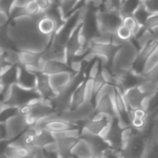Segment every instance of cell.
<instances>
[{"label": "cell", "instance_id": "6da1fadb", "mask_svg": "<svg viewBox=\"0 0 158 158\" xmlns=\"http://www.w3.org/2000/svg\"><path fill=\"white\" fill-rule=\"evenodd\" d=\"M139 48L132 40L126 41L116 52L110 64V69L115 77L121 78L130 73L138 58Z\"/></svg>", "mask_w": 158, "mask_h": 158}, {"label": "cell", "instance_id": "7a4b0ae2", "mask_svg": "<svg viewBox=\"0 0 158 158\" xmlns=\"http://www.w3.org/2000/svg\"><path fill=\"white\" fill-rule=\"evenodd\" d=\"M95 113H96V109H95L94 103L84 101L78 107L62 114L60 118L73 123H78L80 121L87 122L94 117Z\"/></svg>", "mask_w": 158, "mask_h": 158}, {"label": "cell", "instance_id": "3957f363", "mask_svg": "<svg viewBox=\"0 0 158 158\" xmlns=\"http://www.w3.org/2000/svg\"><path fill=\"white\" fill-rule=\"evenodd\" d=\"M6 130V136L5 142H11L20 136L28 128L29 125L26 121V117L19 112L14 117L10 118L4 122Z\"/></svg>", "mask_w": 158, "mask_h": 158}, {"label": "cell", "instance_id": "277c9868", "mask_svg": "<svg viewBox=\"0 0 158 158\" xmlns=\"http://www.w3.org/2000/svg\"><path fill=\"white\" fill-rule=\"evenodd\" d=\"M74 74L75 73H73L72 71H63L49 76L50 85L53 91L56 93V94L61 93L66 88V86L69 83V81L73 78Z\"/></svg>", "mask_w": 158, "mask_h": 158}, {"label": "cell", "instance_id": "5b68a950", "mask_svg": "<svg viewBox=\"0 0 158 158\" xmlns=\"http://www.w3.org/2000/svg\"><path fill=\"white\" fill-rule=\"evenodd\" d=\"M125 101L130 108V110H135L142 107L143 101L146 95H144L138 89L137 86L131 87L123 92Z\"/></svg>", "mask_w": 158, "mask_h": 158}, {"label": "cell", "instance_id": "8992f818", "mask_svg": "<svg viewBox=\"0 0 158 158\" xmlns=\"http://www.w3.org/2000/svg\"><path fill=\"white\" fill-rule=\"evenodd\" d=\"M62 23H59L56 19L50 17L49 15H46L44 12V15L40 18L38 20V30L40 32L44 35H54L56 29L61 25Z\"/></svg>", "mask_w": 158, "mask_h": 158}, {"label": "cell", "instance_id": "52a82bcc", "mask_svg": "<svg viewBox=\"0 0 158 158\" xmlns=\"http://www.w3.org/2000/svg\"><path fill=\"white\" fill-rule=\"evenodd\" d=\"M70 156L75 158H95L91 145L83 138L79 139L78 143L70 151Z\"/></svg>", "mask_w": 158, "mask_h": 158}, {"label": "cell", "instance_id": "ba28073f", "mask_svg": "<svg viewBox=\"0 0 158 158\" xmlns=\"http://www.w3.org/2000/svg\"><path fill=\"white\" fill-rule=\"evenodd\" d=\"M80 138H70V137H62L56 139V144L58 147V154L64 155L66 156H70V151L78 143Z\"/></svg>", "mask_w": 158, "mask_h": 158}, {"label": "cell", "instance_id": "9c48e42d", "mask_svg": "<svg viewBox=\"0 0 158 158\" xmlns=\"http://www.w3.org/2000/svg\"><path fill=\"white\" fill-rule=\"evenodd\" d=\"M55 141H56V139H55V137L51 131H49L46 129L40 130L38 134H37V137H36V140H35L33 146L44 148L46 145L54 143Z\"/></svg>", "mask_w": 158, "mask_h": 158}, {"label": "cell", "instance_id": "30bf717a", "mask_svg": "<svg viewBox=\"0 0 158 158\" xmlns=\"http://www.w3.org/2000/svg\"><path fill=\"white\" fill-rule=\"evenodd\" d=\"M63 71H71L69 64H63L55 60H51L46 63L43 73L50 76L52 74H56V73H59Z\"/></svg>", "mask_w": 158, "mask_h": 158}, {"label": "cell", "instance_id": "8fae6325", "mask_svg": "<svg viewBox=\"0 0 158 158\" xmlns=\"http://www.w3.org/2000/svg\"><path fill=\"white\" fill-rule=\"evenodd\" d=\"M135 39H136L138 48H139V50H141L154 41V35H153V32L151 30L144 29L138 36L135 37Z\"/></svg>", "mask_w": 158, "mask_h": 158}, {"label": "cell", "instance_id": "7c38bea8", "mask_svg": "<svg viewBox=\"0 0 158 158\" xmlns=\"http://www.w3.org/2000/svg\"><path fill=\"white\" fill-rule=\"evenodd\" d=\"M19 56H20V65L28 66V65L37 64L41 57V54L30 52V51H19Z\"/></svg>", "mask_w": 158, "mask_h": 158}, {"label": "cell", "instance_id": "4fadbf2b", "mask_svg": "<svg viewBox=\"0 0 158 158\" xmlns=\"http://www.w3.org/2000/svg\"><path fill=\"white\" fill-rule=\"evenodd\" d=\"M149 15H150V13L147 10L146 6H145L143 1L141 2V4L138 6V7L132 13V16L135 18V19L138 21V23L140 25H143V26H144V24H145L148 17H149Z\"/></svg>", "mask_w": 158, "mask_h": 158}, {"label": "cell", "instance_id": "5bb4252c", "mask_svg": "<svg viewBox=\"0 0 158 158\" xmlns=\"http://www.w3.org/2000/svg\"><path fill=\"white\" fill-rule=\"evenodd\" d=\"M85 101L84 97V81L80 84L72 94V109L78 107Z\"/></svg>", "mask_w": 158, "mask_h": 158}, {"label": "cell", "instance_id": "9a60e30c", "mask_svg": "<svg viewBox=\"0 0 158 158\" xmlns=\"http://www.w3.org/2000/svg\"><path fill=\"white\" fill-rule=\"evenodd\" d=\"M94 79L88 78L84 81V97L85 101L94 102Z\"/></svg>", "mask_w": 158, "mask_h": 158}, {"label": "cell", "instance_id": "2e32d148", "mask_svg": "<svg viewBox=\"0 0 158 158\" xmlns=\"http://www.w3.org/2000/svg\"><path fill=\"white\" fill-rule=\"evenodd\" d=\"M90 41H91L94 44L108 45V44H111V42H112V35L96 32V33L91 38Z\"/></svg>", "mask_w": 158, "mask_h": 158}, {"label": "cell", "instance_id": "e0dca14e", "mask_svg": "<svg viewBox=\"0 0 158 158\" xmlns=\"http://www.w3.org/2000/svg\"><path fill=\"white\" fill-rule=\"evenodd\" d=\"M116 34L123 41H130V40H132V38L134 37L133 36V32L127 27H125L124 25H120L117 31H116Z\"/></svg>", "mask_w": 158, "mask_h": 158}, {"label": "cell", "instance_id": "ac0fdd59", "mask_svg": "<svg viewBox=\"0 0 158 158\" xmlns=\"http://www.w3.org/2000/svg\"><path fill=\"white\" fill-rule=\"evenodd\" d=\"M83 64H86L82 58L74 57L69 59V68L73 73H81L83 69Z\"/></svg>", "mask_w": 158, "mask_h": 158}, {"label": "cell", "instance_id": "d6986e66", "mask_svg": "<svg viewBox=\"0 0 158 158\" xmlns=\"http://www.w3.org/2000/svg\"><path fill=\"white\" fill-rule=\"evenodd\" d=\"M100 74L103 77V79L106 81V83H110V84H114L115 83V76L112 73L111 69H108L107 67H102Z\"/></svg>", "mask_w": 158, "mask_h": 158}, {"label": "cell", "instance_id": "ffe728a7", "mask_svg": "<svg viewBox=\"0 0 158 158\" xmlns=\"http://www.w3.org/2000/svg\"><path fill=\"white\" fill-rule=\"evenodd\" d=\"M24 8H25V11L28 15H36L40 12H43V11H41L40 7L37 5V3L35 2V0L30 1L27 4H25Z\"/></svg>", "mask_w": 158, "mask_h": 158}, {"label": "cell", "instance_id": "44dd1931", "mask_svg": "<svg viewBox=\"0 0 158 158\" xmlns=\"http://www.w3.org/2000/svg\"><path fill=\"white\" fill-rule=\"evenodd\" d=\"M122 2H123V0H105L104 7L106 10L119 11Z\"/></svg>", "mask_w": 158, "mask_h": 158}, {"label": "cell", "instance_id": "7402d4cb", "mask_svg": "<svg viewBox=\"0 0 158 158\" xmlns=\"http://www.w3.org/2000/svg\"><path fill=\"white\" fill-rule=\"evenodd\" d=\"M101 68H102V66H101L100 61H99L98 59H96V60L93 63L92 67H91V68H90V69H89L88 78L95 79V78L97 77V75H98V74H100Z\"/></svg>", "mask_w": 158, "mask_h": 158}, {"label": "cell", "instance_id": "603a6c76", "mask_svg": "<svg viewBox=\"0 0 158 158\" xmlns=\"http://www.w3.org/2000/svg\"><path fill=\"white\" fill-rule=\"evenodd\" d=\"M156 25H158V13L150 14L147 20H146V22H145V24H144L145 29L151 30L152 28H154Z\"/></svg>", "mask_w": 158, "mask_h": 158}, {"label": "cell", "instance_id": "cb8c5ba5", "mask_svg": "<svg viewBox=\"0 0 158 158\" xmlns=\"http://www.w3.org/2000/svg\"><path fill=\"white\" fill-rule=\"evenodd\" d=\"M105 83H106V81H104V79L101 76V74H98L97 77L94 79V94H95L101 90V88L105 85Z\"/></svg>", "mask_w": 158, "mask_h": 158}, {"label": "cell", "instance_id": "d4e9b609", "mask_svg": "<svg viewBox=\"0 0 158 158\" xmlns=\"http://www.w3.org/2000/svg\"><path fill=\"white\" fill-rule=\"evenodd\" d=\"M35 2H36L37 5L39 6L41 11H43V12H45L47 9L50 8L51 6H53V5L50 3L49 0H35Z\"/></svg>", "mask_w": 158, "mask_h": 158}, {"label": "cell", "instance_id": "484cf974", "mask_svg": "<svg viewBox=\"0 0 158 158\" xmlns=\"http://www.w3.org/2000/svg\"><path fill=\"white\" fill-rule=\"evenodd\" d=\"M32 158H47V156H46V153L44 148L34 146L33 153H32Z\"/></svg>", "mask_w": 158, "mask_h": 158}, {"label": "cell", "instance_id": "4316f807", "mask_svg": "<svg viewBox=\"0 0 158 158\" xmlns=\"http://www.w3.org/2000/svg\"><path fill=\"white\" fill-rule=\"evenodd\" d=\"M9 17H10V15L7 12H6L4 10L0 11V25H1V28L7 25L8 20H9Z\"/></svg>", "mask_w": 158, "mask_h": 158}, {"label": "cell", "instance_id": "83f0119b", "mask_svg": "<svg viewBox=\"0 0 158 158\" xmlns=\"http://www.w3.org/2000/svg\"><path fill=\"white\" fill-rule=\"evenodd\" d=\"M152 32H153V35H154V41H156L158 42V25L155 26L154 28L151 29Z\"/></svg>", "mask_w": 158, "mask_h": 158}, {"label": "cell", "instance_id": "f1b7e54d", "mask_svg": "<svg viewBox=\"0 0 158 158\" xmlns=\"http://www.w3.org/2000/svg\"><path fill=\"white\" fill-rule=\"evenodd\" d=\"M1 158H10L6 153H2V156H1Z\"/></svg>", "mask_w": 158, "mask_h": 158}, {"label": "cell", "instance_id": "f546056e", "mask_svg": "<svg viewBox=\"0 0 158 158\" xmlns=\"http://www.w3.org/2000/svg\"><path fill=\"white\" fill-rule=\"evenodd\" d=\"M143 1H144V0H143Z\"/></svg>", "mask_w": 158, "mask_h": 158}]
</instances>
